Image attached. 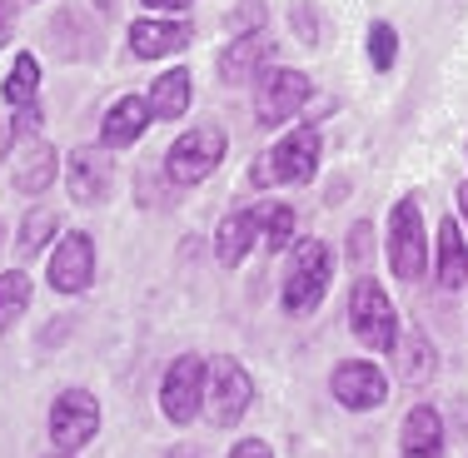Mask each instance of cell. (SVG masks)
I'll return each instance as SVG.
<instances>
[{
    "instance_id": "6da1fadb",
    "label": "cell",
    "mask_w": 468,
    "mask_h": 458,
    "mask_svg": "<svg viewBox=\"0 0 468 458\" xmlns=\"http://www.w3.org/2000/svg\"><path fill=\"white\" fill-rule=\"evenodd\" d=\"M319 170V125H294L270 154L250 165V185H309Z\"/></svg>"
},
{
    "instance_id": "7a4b0ae2",
    "label": "cell",
    "mask_w": 468,
    "mask_h": 458,
    "mask_svg": "<svg viewBox=\"0 0 468 458\" xmlns=\"http://www.w3.org/2000/svg\"><path fill=\"white\" fill-rule=\"evenodd\" d=\"M334 279V254L324 240H299L294 244V260H289V274H284V309L294 319L314 314L319 299H324Z\"/></svg>"
},
{
    "instance_id": "3957f363",
    "label": "cell",
    "mask_w": 468,
    "mask_h": 458,
    "mask_svg": "<svg viewBox=\"0 0 468 458\" xmlns=\"http://www.w3.org/2000/svg\"><path fill=\"white\" fill-rule=\"evenodd\" d=\"M225 150H229V135L219 125H195L165 150V175H170L175 185H199L219 170Z\"/></svg>"
},
{
    "instance_id": "277c9868",
    "label": "cell",
    "mask_w": 468,
    "mask_h": 458,
    "mask_svg": "<svg viewBox=\"0 0 468 458\" xmlns=\"http://www.w3.org/2000/svg\"><path fill=\"white\" fill-rule=\"evenodd\" d=\"M349 329L364 349L374 354H394L399 349V319H394V304L388 294L374 284V279H359L349 294Z\"/></svg>"
},
{
    "instance_id": "5b68a950",
    "label": "cell",
    "mask_w": 468,
    "mask_h": 458,
    "mask_svg": "<svg viewBox=\"0 0 468 458\" xmlns=\"http://www.w3.org/2000/svg\"><path fill=\"white\" fill-rule=\"evenodd\" d=\"M205 384H209V364L199 354H180L170 368H165L160 384V409L170 423H195L199 409H205Z\"/></svg>"
},
{
    "instance_id": "8992f818",
    "label": "cell",
    "mask_w": 468,
    "mask_h": 458,
    "mask_svg": "<svg viewBox=\"0 0 468 458\" xmlns=\"http://www.w3.org/2000/svg\"><path fill=\"white\" fill-rule=\"evenodd\" d=\"M388 260H394V274L409 279V284L429 270V240H423L419 199H399L394 215H388Z\"/></svg>"
},
{
    "instance_id": "52a82bcc",
    "label": "cell",
    "mask_w": 468,
    "mask_h": 458,
    "mask_svg": "<svg viewBox=\"0 0 468 458\" xmlns=\"http://www.w3.org/2000/svg\"><path fill=\"white\" fill-rule=\"evenodd\" d=\"M95 433H100L95 394H85V389H65V394L50 404V439H55V449L75 453V449H85Z\"/></svg>"
},
{
    "instance_id": "ba28073f",
    "label": "cell",
    "mask_w": 468,
    "mask_h": 458,
    "mask_svg": "<svg viewBox=\"0 0 468 458\" xmlns=\"http://www.w3.org/2000/svg\"><path fill=\"white\" fill-rule=\"evenodd\" d=\"M254 404V384L250 374H244L234 359H215L209 364V384H205V413L219 423V429H229V423L244 419V409Z\"/></svg>"
},
{
    "instance_id": "9c48e42d",
    "label": "cell",
    "mask_w": 468,
    "mask_h": 458,
    "mask_svg": "<svg viewBox=\"0 0 468 458\" xmlns=\"http://www.w3.org/2000/svg\"><path fill=\"white\" fill-rule=\"evenodd\" d=\"M304 100H309V75H299V70H264L254 80V115H260V125L294 120Z\"/></svg>"
},
{
    "instance_id": "30bf717a",
    "label": "cell",
    "mask_w": 468,
    "mask_h": 458,
    "mask_svg": "<svg viewBox=\"0 0 468 458\" xmlns=\"http://www.w3.org/2000/svg\"><path fill=\"white\" fill-rule=\"evenodd\" d=\"M50 289H60V294H80L85 284L95 279V240L90 234H65L60 244H55L50 254Z\"/></svg>"
},
{
    "instance_id": "8fae6325",
    "label": "cell",
    "mask_w": 468,
    "mask_h": 458,
    "mask_svg": "<svg viewBox=\"0 0 468 458\" xmlns=\"http://www.w3.org/2000/svg\"><path fill=\"white\" fill-rule=\"evenodd\" d=\"M65 185H70V199L75 205H100V199H110V189H115V165H110L105 150H75L70 160H65Z\"/></svg>"
},
{
    "instance_id": "7c38bea8",
    "label": "cell",
    "mask_w": 468,
    "mask_h": 458,
    "mask_svg": "<svg viewBox=\"0 0 468 458\" xmlns=\"http://www.w3.org/2000/svg\"><path fill=\"white\" fill-rule=\"evenodd\" d=\"M334 399H339L344 409L364 413V409H378L388 399V378L378 374V368L369 359H344L339 368H334Z\"/></svg>"
},
{
    "instance_id": "4fadbf2b",
    "label": "cell",
    "mask_w": 468,
    "mask_h": 458,
    "mask_svg": "<svg viewBox=\"0 0 468 458\" xmlns=\"http://www.w3.org/2000/svg\"><path fill=\"white\" fill-rule=\"evenodd\" d=\"M274 40H264L260 30H250V36H234L225 50H219V80L225 85H244V80H260V65L270 60Z\"/></svg>"
},
{
    "instance_id": "5bb4252c",
    "label": "cell",
    "mask_w": 468,
    "mask_h": 458,
    "mask_svg": "<svg viewBox=\"0 0 468 458\" xmlns=\"http://www.w3.org/2000/svg\"><path fill=\"white\" fill-rule=\"evenodd\" d=\"M189 40H195V30H189L185 20H135V26H130V50H135L140 60H165V55L185 50Z\"/></svg>"
},
{
    "instance_id": "9a60e30c",
    "label": "cell",
    "mask_w": 468,
    "mask_h": 458,
    "mask_svg": "<svg viewBox=\"0 0 468 458\" xmlns=\"http://www.w3.org/2000/svg\"><path fill=\"white\" fill-rule=\"evenodd\" d=\"M150 100H140V95H125L120 105H110V115H105V125H100V140L110 144V150H125V144H135L144 130H150Z\"/></svg>"
},
{
    "instance_id": "2e32d148",
    "label": "cell",
    "mask_w": 468,
    "mask_h": 458,
    "mask_svg": "<svg viewBox=\"0 0 468 458\" xmlns=\"http://www.w3.org/2000/svg\"><path fill=\"white\" fill-rule=\"evenodd\" d=\"M254 240H264V225H260V209H239V215H229L225 225L215 234V254L225 270L234 264H244V254L254 250Z\"/></svg>"
},
{
    "instance_id": "e0dca14e",
    "label": "cell",
    "mask_w": 468,
    "mask_h": 458,
    "mask_svg": "<svg viewBox=\"0 0 468 458\" xmlns=\"http://www.w3.org/2000/svg\"><path fill=\"white\" fill-rule=\"evenodd\" d=\"M404 458H443V419L429 404L404 413Z\"/></svg>"
},
{
    "instance_id": "ac0fdd59",
    "label": "cell",
    "mask_w": 468,
    "mask_h": 458,
    "mask_svg": "<svg viewBox=\"0 0 468 458\" xmlns=\"http://www.w3.org/2000/svg\"><path fill=\"white\" fill-rule=\"evenodd\" d=\"M50 185H55V144L26 140V150L16 160V189L20 195H46Z\"/></svg>"
},
{
    "instance_id": "d6986e66",
    "label": "cell",
    "mask_w": 468,
    "mask_h": 458,
    "mask_svg": "<svg viewBox=\"0 0 468 458\" xmlns=\"http://www.w3.org/2000/svg\"><path fill=\"white\" fill-rule=\"evenodd\" d=\"M439 284L443 289H463L468 284V240H463V229L453 225V215L439 225Z\"/></svg>"
},
{
    "instance_id": "ffe728a7",
    "label": "cell",
    "mask_w": 468,
    "mask_h": 458,
    "mask_svg": "<svg viewBox=\"0 0 468 458\" xmlns=\"http://www.w3.org/2000/svg\"><path fill=\"white\" fill-rule=\"evenodd\" d=\"M189 70H165L160 80L150 85V115L154 120H180L189 110Z\"/></svg>"
},
{
    "instance_id": "44dd1931",
    "label": "cell",
    "mask_w": 468,
    "mask_h": 458,
    "mask_svg": "<svg viewBox=\"0 0 468 458\" xmlns=\"http://www.w3.org/2000/svg\"><path fill=\"white\" fill-rule=\"evenodd\" d=\"M399 374H404L409 384H423V378L433 374V344L423 339L419 329L399 339Z\"/></svg>"
},
{
    "instance_id": "7402d4cb",
    "label": "cell",
    "mask_w": 468,
    "mask_h": 458,
    "mask_svg": "<svg viewBox=\"0 0 468 458\" xmlns=\"http://www.w3.org/2000/svg\"><path fill=\"white\" fill-rule=\"evenodd\" d=\"M26 309H30V279L20 270H5L0 274V334L26 314Z\"/></svg>"
},
{
    "instance_id": "603a6c76",
    "label": "cell",
    "mask_w": 468,
    "mask_h": 458,
    "mask_svg": "<svg viewBox=\"0 0 468 458\" xmlns=\"http://www.w3.org/2000/svg\"><path fill=\"white\" fill-rule=\"evenodd\" d=\"M36 85H40L36 55H16V65H10L5 85H0V95H5L10 105H30V100H36Z\"/></svg>"
},
{
    "instance_id": "cb8c5ba5",
    "label": "cell",
    "mask_w": 468,
    "mask_h": 458,
    "mask_svg": "<svg viewBox=\"0 0 468 458\" xmlns=\"http://www.w3.org/2000/svg\"><path fill=\"white\" fill-rule=\"evenodd\" d=\"M55 229H60V215H55V209H46V205L30 209L26 225H20V254H40L55 240Z\"/></svg>"
},
{
    "instance_id": "d4e9b609",
    "label": "cell",
    "mask_w": 468,
    "mask_h": 458,
    "mask_svg": "<svg viewBox=\"0 0 468 458\" xmlns=\"http://www.w3.org/2000/svg\"><path fill=\"white\" fill-rule=\"evenodd\" d=\"M260 225H264V244L274 254L294 244V209L289 205H260Z\"/></svg>"
},
{
    "instance_id": "484cf974",
    "label": "cell",
    "mask_w": 468,
    "mask_h": 458,
    "mask_svg": "<svg viewBox=\"0 0 468 458\" xmlns=\"http://www.w3.org/2000/svg\"><path fill=\"white\" fill-rule=\"evenodd\" d=\"M394 55H399V36H394V26H369V60L378 65V70H388L394 65Z\"/></svg>"
},
{
    "instance_id": "4316f807",
    "label": "cell",
    "mask_w": 468,
    "mask_h": 458,
    "mask_svg": "<svg viewBox=\"0 0 468 458\" xmlns=\"http://www.w3.org/2000/svg\"><path fill=\"white\" fill-rule=\"evenodd\" d=\"M369 240H374V225H354L349 229V260H354V270H369Z\"/></svg>"
},
{
    "instance_id": "83f0119b",
    "label": "cell",
    "mask_w": 468,
    "mask_h": 458,
    "mask_svg": "<svg viewBox=\"0 0 468 458\" xmlns=\"http://www.w3.org/2000/svg\"><path fill=\"white\" fill-rule=\"evenodd\" d=\"M229 26H234V36H250V30H260V26H264V5H260V0H244V5L234 10Z\"/></svg>"
},
{
    "instance_id": "f1b7e54d",
    "label": "cell",
    "mask_w": 468,
    "mask_h": 458,
    "mask_svg": "<svg viewBox=\"0 0 468 458\" xmlns=\"http://www.w3.org/2000/svg\"><path fill=\"white\" fill-rule=\"evenodd\" d=\"M229 458H274V453H270V443H264V439H244V443H234Z\"/></svg>"
},
{
    "instance_id": "f546056e",
    "label": "cell",
    "mask_w": 468,
    "mask_h": 458,
    "mask_svg": "<svg viewBox=\"0 0 468 458\" xmlns=\"http://www.w3.org/2000/svg\"><path fill=\"white\" fill-rule=\"evenodd\" d=\"M40 125V105L30 100V105H20V115H16V130H36Z\"/></svg>"
},
{
    "instance_id": "4dcf8cb0",
    "label": "cell",
    "mask_w": 468,
    "mask_h": 458,
    "mask_svg": "<svg viewBox=\"0 0 468 458\" xmlns=\"http://www.w3.org/2000/svg\"><path fill=\"white\" fill-rule=\"evenodd\" d=\"M10 20H16V0H0V46L10 36Z\"/></svg>"
},
{
    "instance_id": "1f68e13d",
    "label": "cell",
    "mask_w": 468,
    "mask_h": 458,
    "mask_svg": "<svg viewBox=\"0 0 468 458\" xmlns=\"http://www.w3.org/2000/svg\"><path fill=\"white\" fill-rule=\"evenodd\" d=\"M140 5H150V10H170V16H180V10H189V0H140Z\"/></svg>"
},
{
    "instance_id": "d6a6232c",
    "label": "cell",
    "mask_w": 468,
    "mask_h": 458,
    "mask_svg": "<svg viewBox=\"0 0 468 458\" xmlns=\"http://www.w3.org/2000/svg\"><path fill=\"white\" fill-rule=\"evenodd\" d=\"M10 140H16V125H10V120H0V160H5Z\"/></svg>"
},
{
    "instance_id": "836d02e7",
    "label": "cell",
    "mask_w": 468,
    "mask_h": 458,
    "mask_svg": "<svg viewBox=\"0 0 468 458\" xmlns=\"http://www.w3.org/2000/svg\"><path fill=\"white\" fill-rule=\"evenodd\" d=\"M459 209L468 215V185H459Z\"/></svg>"
},
{
    "instance_id": "e575fe53",
    "label": "cell",
    "mask_w": 468,
    "mask_h": 458,
    "mask_svg": "<svg viewBox=\"0 0 468 458\" xmlns=\"http://www.w3.org/2000/svg\"><path fill=\"white\" fill-rule=\"evenodd\" d=\"M170 458H199V453H195V449H175Z\"/></svg>"
},
{
    "instance_id": "d590c367",
    "label": "cell",
    "mask_w": 468,
    "mask_h": 458,
    "mask_svg": "<svg viewBox=\"0 0 468 458\" xmlns=\"http://www.w3.org/2000/svg\"><path fill=\"white\" fill-rule=\"evenodd\" d=\"M100 10H115V0H100Z\"/></svg>"
},
{
    "instance_id": "8d00e7d4",
    "label": "cell",
    "mask_w": 468,
    "mask_h": 458,
    "mask_svg": "<svg viewBox=\"0 0 468 458\" xmlns=\"http://www.w3.org/2000/svg\"><path fill=\"white\" fill-rule=\"evenodd\" d=\"M55 458H70V453H55Z\"/></svg>"
},
{
    "instance_id": "74e56055",
    "label": "cell",
    "mask_w": 468,
    "mask_h": 458,
    "mask_svg": "<svg viewBox=\"0 0 468 458\" xmlns=\"http://www.w3.org/2000/svg\"><path fill=\"white\" fill-rule=\"evenodd\" d=\"M0 234H5V229H0Z\"/></svg>"
}]
</instances>
